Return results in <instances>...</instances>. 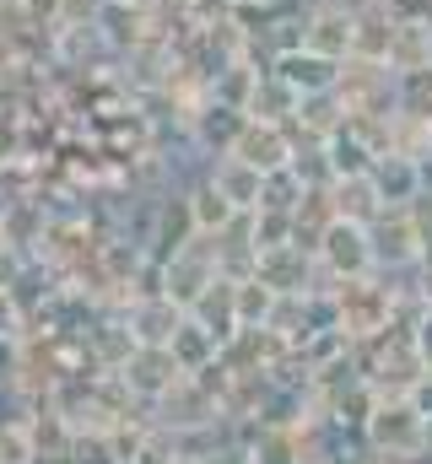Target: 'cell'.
<instances>
[{
    "label": "cell",
    "mask_w": 432,
    "mask_h": 464,
    "mask_svg": "<svg viewBox=\"0 0 432 464\" xmlns=\"http://www.w3.org/2000/svg\"><path fill=\"white\" fill-rule=\"evenodd\" d=\"M33 459H38V427L0 421V464H33Z\"/></svg>",
    "instance_id": "603a6c76"
},
{
    "label": "cell",
    "mask_w": 432,
    "mask_h": 464,
    "mask_svg": "<svg viewBox=\"0 0 432 464\" xmlns=\"http://www.w3.org/2000/svg\"><path fill=\"white\" fill-rule=\"evenodd\" d=\"M98 11H103V0H60L54 22H60V27H93Z\"/></svg>",
    "instance_id": "cb8c5ba5"
},
{
    "label": "cell",
    "mask_w": 432,
    "mask_h": 464,
    "mask_svg": "<svg viewBox=\"0 0 432 464\" xmlns=\"http://www.w3.org/2000/svg\"><path fill=\"white\" fill-rule=\"evenodd\" d=\"M249 464H298V438L287 427H260L249 443Z\"/></svg>",
    "instance_id": "ffe728a7"
},
{
    "label": "cell",
    "mask_w": 432,
    "mask_h": 464,
    "mask_svg": "<svg viewBox=\"0 0 432 464\" xmlns=\"http://www.w3.org/2000/svg\"><path fill=\"white\" fill-rule=\"evenodd\" d=\"M179 378H184V367L173 362V351L168 346H135V356L119 367L124 394H135V400H146V405H157Z\"/></svg>",
    "instance_id": "277c9868"
},
{
    "label": "cell",
    "mask_w": 432,
    "mask_h": 464,
    "mask_svg": "<svg viewBox=\"0 0 432 464\" xmlns=\"http://www.w3.org/2000/svg\"><path fill=\"white\" fill-rule=\"evenodd\" d=\"M124 324H130L135 346H168L173 330L184 324V308H179L173 297H162V292H152V297H130V303H124Z\"/></svg>",
    "instance_id": "52a82bcc"
},
{
    "label": "cell",
    "mask_w": 432,
    "mask_h": 464,
    "mask_svg": "<svg viewBox=\"0 0 432 464\" xmlns=\"http://www.w3.org/2000/svg\"><path fill=\"white\" fill-rule=\"evenodd\" d=\"M243 119H249L243 109H227V103L206 98V103L190 114V146H195L201 157H221V151H232V140H238Z\"/></svg>",
    "instance_id": "9c48e42d"
},
{
    "label": "cell",
    "mask_w": 432,
    "mask_h": 464,
    "mask_svg": "<svg viewBox=\"0 0 432 464\" xmlns=\"http://www.w3.org/2000/svg\"><path fill=\"white\" fill-rule=\"evenodd\" d=\"M22 335H27V319H22L16 297H11V292H0V341H22Z\"/></svg>",
    "instance_id": "d4e9b609"
},
{
    "label": "cell",
    "mask_w": 432,
    "mask_h": 464,
    "mask_svg": "<svg viewBox=\"0 0 432 464\" xmlns=\"http://www.w3.org/2000/svg\"><path fill=\"white\" fill-rule=\"evenodd\" d=\"M298 5H319V0H298Z\"/></svg>",
    "instance_id": "4316f807"
},
{
    "label": "cell",
    "mask_w": 432,
    "mask_h": 464,
    "mask_svg": "<svg viewBox=\"0 0 432 464\" xmlns=\"http://www.w3.org/2000/svg\"><path fill=\"white\" fill-rule=\"evenodd\" d=\"M206 179H211L216 189H221V200H227L232 211H260V189H265V173H260V168H249L243 157H232V151H221V157H206Z\"/></svg>",
    "instance_id": "ba28073f"
},
{
    "label": "cell",
    "mask_w": 432,
    "mask_h": 464,
    "mask_svg": "<svg viewBox=\"0 0 432 464\" xmlns=\"http://www.w3.org/2000/svg\"><path fill=\"white\" fill-rule=\"evenodd\" d=\"M303 49L329 54V60H351V11H335V5H309V33H303Z\"/></svg>",
    "instance_id": "7c38bea8"
},
{
    "label": "cell",
    "mask_w": 432,
    "mask_h": 464,
    "mask_svg": "<svg viewBox=\"0 0 432 464\" xmlns=\"http://www.w3.org/2000/svg\"><path fill=\"white\" fill-rule=\"evenodd\" d=\"M119 5H130V11H146V16H152V11H157L162 0H119Z\"/></svg>",
    "instance_id": "484cf974"
},
{
    "label": "cell",
    "mask_w": 432,
    "mask_h": 464,
    "mask_svg": "<svg viewBox=\"0 0 432 464\" xmlns=\"http://www.w3.org/2000/svg\"><path fill=\"white\" fill-rule=\"evenodd\" d=\"M254 276H260L276 297H309V292H319V286H314V276H319V254L303 248V243L260 248V254H254Z\"/></svg>",
    "instance_id": "7a4b0ae2"
},
{
    "label": "cell",
    "mask_w": 432,
    "mask_h": 464,
    "mask_svg": "<svg viewBox=\"0 0 432 464\" xmlns=\"http://www.w3.org/2000/svg\"><path fill=\"white\" fill-rule=\"evenodd\" d=\"M98 33H103L108 54L119 60V54H130V49L152 33V16H146V11H130V5H119V0H103V11H98Z\"/></svg>",
    "instance_id": "4fadbf2b"
},
{
    "label": "cell",
    "mask_w": 432,
    "mask_h": 464,
    "mask_svg": "<svg viewBox=\"0 0 432 464\" xmlns=\"http://www.w3.org/2000/svg\"><path fill=\"white\" fill-rule=\"evenodd\" d=\"M152 411H157V427H162V432H179V438H184V432L211 427L216 416H221V400H216V383L206 372H184Z\"/></svg>",
    "instance_id": "6da1fadb"
},
{
    "label": "cell",
    "mask_w": 432,
    "mask_h": 464,
    "mask_svg": "<svg viewBox=\"0 0 432 464\" xmlns=\"http://www.w3.org/2000/svg\"><path fill=\"white\" fill-rule=\"evenodd\" d=\"M168 351H173V362L184 367V372H206L216 356H221V346H216L211 330H201L190 314H184V324L173 330V341H168Z\"/></svg>",
    "instance_id": "e0dca14e"
},
{
    "label": "cell",
    "mask_w": 432,
    "mask_h": 464,
    "mask_svg": "<svg viewBox=\"0 0 432 464\" xmlns=\"http://www.w3.org/2000/svg\"><path fill=\"white\" fill-rule=\"evenodd\" d=\"M270 308H276V292H270L260 276H243V281H238V324H243V330H265Z\"/></svg>",
    "instance_id": "d6986e66"
},
{
    "label": "cell",
    "mask_w": 432,
    "mask_h": 464,
    "mask_svg": "<svg viewBox=\"0 0 432 464\" xmlns=\"http://www.w3.org/2000/svg\"><path fill=\"white\" fill-rule=\"evenodd\" d=\"M184 189V200H190V217H195V232H221L232 217H243V211H232L227 200H221V189H216L211 179H206V168L195 173V179H184L179 184Z\"/></svg>",
    "instance_id": "5bb4252c"
},
{
    "label": "cell",
    "mask_w": 432,
    "mask_h": 464,
    "mask_svg": "<svg viewBox=\"0 0 432 464\" xmlns=\"http://www.w3.org/2000/svg\"><path fill=\"white\" fill-rule=\"evenodd\" d=\"M395 114L432 130V65L395 71Z\"/></svg>",
    "instance_id": "9a60e30c"
},
{
    "label": "cell",
    "mask_w": 432,
    "mask_h": 464,
    "mask_svg": "<svg viewBox=\"0 0 432 464\" xmlns=\"http://www.w3.org/2000/svg\"><path fill=\"white\" fill-rule=\"evenodd\" d=\"M190 319L201 324V330H211L216 335V346H227L243 324H238V281L232 276H216L211 286L190 303Z\"/></svg>",
    "instance_id": "30bf717a"
},
{
    "label": "cell",
    "mask_w": 432,
    "mask_h": 464,
    "mask_svg": "<svg viewBox=\"0 0 432 464\" xmlns=\"http://www.w3.org/2000/svg\"><path fill=\"white\" fill-rule=\"evenodd\" d=\"M249 237H254V254H260V248L292 243V211H270V206L249 211Z\"/></svg>",
    "instance_id": "44dd1931"
},
{
    "label": "cell",
    "mask_w": 432,
    "mask_h": 464,
    "mask_svg": "<svg viewBox=\"0 0 432 464\" xmlns=\"http://www.w3.org/2000/svg\"><path fill=\"white\" fill-rule=\"evenodd\" d=\"M292 130L287 124H265V119H243L238 140H232V157H243L249 168L260 173H276V168H292Z\"/></svg>",
    "instance_id": "5b68a950"
},
{
    "label": "cell",
    "mask_w": 432,
    "mask_h": 464,
    "mask_svg": "<svg viewBox=\"0 0 432 464\" xmlns=\"http://www.w3.org/2000/svg\"><path fill=\"white\" fill-rule=\"evenodd\" d=\"M314 254H319V270L335 276V281H357V276L373 270V237H368L362 222H346V217H335L319 232V248Z\"/></svg>",
    "instance_id": "3957f363"
},
{
    "label": "cell",
    "mask_w": 432,
    "mask_h": 464,
    "mask_svg": "<svg viewBox=\"0 0 432 464\" xmlns=\"http://www.w3.org/2000/svg\"><path fill=\"white\" fill-rule=\"evenodd\" d=\"M249 119H265V124H287V119L298 114V92L276 76V71H265L260 82H254V92H249Z\"/></svg>",
    "instance_id": "2e32d148"
},
{
    "label": "cell",
    "mask_w": 432,
    "mask_h": 464,
    "mask_svg": "<svg viewBox=\"0 0 432 464\" xmlns=\"http://www.w3.org/2000/svg\"><path fill=\"white\" fill-rule=\"evenodd\" d=\"M190 237H195V217H190V200H184V189H168V195H157L146 254H152L157 265H168V259H173V254H179Z\"/></svg>",
    "instance_id": "8992f818"
},
{
    "label": "cell",
    "mask_w": 432,
    "mask_h": 464,
    "mask_svg": "<svg viewBox=\"0 0 432 464\" xmlns=\"http://www.w3.org/2000/svg\"><path fill=\"white\" fill-rule=\"evenodd\" d=\"M298 98H309V92H329L335 82H340V60H329V54H314V49H292V54H276V65H270Z\"/></svg>",
    "instance_id": "8fae6325"
},
{
    "label": "cell",
    "mask_w": 432,
    "mask_h": 464,
    "mask_svg": "<svg viewBox=\"0 0 432 464\" xmlns=\"http://www.w3.org/2000/svg\"><path fill=\"white\" fill-rule=\"evenodd\" d=\"M303 179L292 173V168H276V173H265V189H260V206H270V211H298L303 206Z\"/></svg>",
    "instance_id": "7402d4cb"
},
{
    "label": "cell",
    "mask_w": 432,
    "mask_h": 464,
    "mask_svg": "<svg viewBox=\"0 0 432 464\" xmlns=\"http://www.w3.org/2000/svg\"><path fill=\"white\" fill-rule=\"evenodd\" d=\"M0 248H5V232H0Z\"/></svg>",
    "instance_id": "83f0119b"
},
{
    "label": "cell",
    "mask_w": 432,
    "mask_h": 464,
    "mask_svg": "<svg viewBox=\"0 0 432 464\" xmlns=\"http://www.w3.org/2000/svg\"><path fill=\"white\" fill-rule=\"evenodd\" d=\"M260 76H265V71H254L249 60H232L227 71H216L211 76V98L216 103H227V109H249V92H254Z\"/></svg>",
    "instance_id": "ac0fdd59"
}]
</instances>
